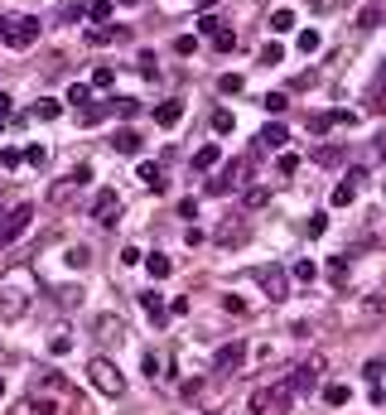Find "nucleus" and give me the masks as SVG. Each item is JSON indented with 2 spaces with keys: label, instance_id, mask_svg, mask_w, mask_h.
<instances>
[{
  "label": "nucleus",
  "instance_id": "nucleus-1",
  "mask_svg": "<svg viewBox=\"0 0 386 415\" xmlns=\"http://www.w3.org/2000/svg\"><path fill=\"white\" fill-rule=\"evenodd\" d=\"M39 20L34 15H0V44L5 49H29V44H39Z\"/></svg>",
  "mask_w": 386,
  "mask_h": 415
},
{
  "label": "nucleus",
  "instance_id": "nucleus-2",
  "mask_svg": "<svg viewBox=\"0 0 386 415\" xmlns=\"http://www.w3.org/2000/svg\"><path fill=\"white\" fill-rule=\"evenodd\" d=\"M87 382L102 391V396H111V401L126 396V377L116 372V362H111V358H92V362H87Z\"/></svg>",
  "mask_w": 386,
  "mask_h": 415
},
{
  "label": "nucleus",
  "instance_id": "nucleus-3",
  "mask_svg": "<svg viewBox=\"0 0 386 415\" xmlns=\"http://www.w3.org/2000/svg\"><path fill=\"white\" fill-rule=\"evenodd\" d=\"M290 382H280L276 391H256L251 396V415H290Z\"/></svg>",
  "mask_w": 386,
  "mask_h": 415
},
{
  "label": "nucleus",
  "instance_id": "nucleus-4",
  "mask_svg": "<svg viewBox=\"0 0 386 415\" xmlns=\"http://www.w3.org/2000/svg\"><path fill=\"white\" fill-rule=\"evenodd\" d=\"M29 222H34V203H20V208H10L5 222H0V247H10L15 237H25Z\"/></svg>",
  "mask_w": 386,
  "mask_h": 415
},
{
  "label": "nucleus",
  "instance_id": "nucleus-5",
  "mask_svg": "<svg viewBox=\"0 0 386 415\" xmlns=\"http://www.w3.org/2000/svg\"><path fill=\"white\" fill-rule=\"evenodd\" d=\"M20 280L25 276H15L10 285H0V319H20V314L29 309V295L20 290Z\"/></svg>",
  "mask_w": 386,
  "mask_h": 415
},
{
  "label": "nucleus",
  "instance_id": "nucleus-6",
  "mask_svg": "<svg viewBox=\"0 0 386 415\" xmlns=\"http://www.w3.org/2000/svg\"><path fill=\"white\" fill-rule=\"evenodd\" d=\"M87 179H92V165H78V169H68V179H58L54 189H49V203H63V198H73L78 189H83Z\"/></svg>",
  "mask_w": 386,
  "mask_h": 415
},
{
  "label": "nucleus",
  "instance_id": "nucleus-7",
  "mask_svg": "<svg viewBox=\"0 0 386 415\" xmlns=\"http://www.w3.org/2000/svg\"><path fill=\"white\" fill-rule=\"evenodd\" d=\"M256 285H261L271 300H285V295H290V276H285L280 266H261V271H256Z\"/></svg>",
  "mask_w": 386,
  "mask_h": 415
},
{
  "label": "nucleus",
  "instance_id": "nucleus-8",
  "mask_svg": "<svg viewBox=\"0 0 386 415\" xmlns=\"http://www.w3.org/2000/svg\"><path fill=\"white\" fill-rule=\"evenodd\" d=\"M116 213H121V198H116V189H97V198H92V222L111 227V222H116Z\"/></svg>",
  "mask_w": 386,
  "mask_h": 415
},
{
  "label": "nucleus",
  "instance_id": "nucleus-9",
  "mask_svg": "<svg viewBox=\"0 0 386 415\" xmlns=\"http://www.w3.org/2000/svg\"><path fill=\"white\" fill-rule=\"evenodd\" d=\"M242 362H247V343H222L213 353V372H237Z\"/></svg>",
  "mask_w": 386,
  "mask_h": 415
},
{
  "label": "nucleus",
  "instance_id": "nucleus-10",
  "mask_svg": "<svg viewBox=\"0 0 386 415\" xmlns=\"http://www.w3.org/2000/svg\"><path fill=\"white\" fill-rule=\"evenodd\" d=\"M319 372H324V358H309L295 367V377H290V391H309L314 382H319Z\"/></svg>",
  "mask_w": 386,
  "mask_h": 415
},
{
  "label": "nucleus",
  "instance_id": "nucleus-11",
  "mask_svg": "<svg viewBox=\"0 0 386 415\" xmlns=\"http://www.w3.org/2000/svg\"><path fill=\"white\" fill-rule=\"evenodd\" d=\"M179 121H184V102H179V97H169V102H160V107H155V126H179Z\"/></svg>",
  "mask_w": 386,
  "mask_h": 415
},
{
  "label": "nucleus",
  "instance_id": "nucleus-12",
  "mask_svg": "<svg viewBox=\"0 0 386 415\" xmlns=\"http://www.w3.org/2000/svg\"><path fill=\"white\" fill-rule=\"evenodd\" d=\"M111 145H116V155H131V160H136V155H140V145H145V140H140L136 131H131V126H121V131L111 136Z\"/></svg>",
  "mask_w": 386,
  "mask_h": 415
},
{
  "label": "nucleus",
  "instance_id": "nucleus-13",
  "mask_svg": "<svg viewBox=\"0 0 386 415\" xmlns=\"http://www.w3.org/2000/svg\"><path fill=\"white\" fill-rule=\"evenodd\" d=\"M136 179L145 184V189H155V194H165V174H160V165H150V160H140Z\"/></svg>",
  "mask_w": 386,
  "mask_h": 415
},
{
  "label": "nucleus",
  "instance_id": "nucleus-14",
  "mask_svg": "<svg viewBox=\"0 0 386 415\" xmlns=\"http://www.w3.org/2000/svg\"><path fill=\"white\" fill-rule=\"evenodd\" d=\"M121 39H126V29H121V25H102V29H87V44H97V49H102V44H121Z\"/></svg>",
  "mask_w": 386,
  "mask_h": 415
},
{
  "label": "nucleus",
  "instance_id": "nucleus-15",
  "mask_svg": "<svg viewBox=\"0 0 386 415\" xmlns=\"http://www.w3.org/2000/svg\"><path fill=\"white\" fill-rule=\"evenodd\" d=\"M261 150H280V145H285V140H290V131H285V126H280V121H271V126H266V131H261Z\"/></svg>",
  "mask_w": 386,
  "mask_h": 415
},
{
  "label": "nucleus",
  "instance_id": "nucleus-16",
  "mask_svg": "<svg viewBox=\"0 0 386 415\" xmlns=\"http://www.w3.org/2000/svg\"><path fill=\"white\" fill-rule=\"evenodd\" d=\"M34 116H39V121H58V116H63V102H54V97H39V102H34Z\"/></svg>",
  "mask_w": 386,
  "mask_h": 415
},
{
  "label": "nucleus",
  "instance_id": "nucleus-17",
  "mask_svg": "<svg viewBox=\"0 0 386 415\" xmlns=\"http://www.w3.org/2000/svg\"><path fill=\"white\" fill-rule=\"evenodd\" d=\"M140 309H145V314H150L155 324H165V300H160L155 290H150V295H140Z\"/></svg>",
  "mask_w": 386,
  "mask_h": 415
},
{
  "label": "nucleus",
  "instance_id": "nucleus-18",
  "mask_svg": "<svg viewBox=\"0 0 386 415\" xmlns=\"http://www.w3.org/2000/svg\"><path fill=\"white\" fill-rule=\"evenodd\" d=\"M218 160H222V150H218V145H203V150L193 155V169H218Z\"/></svg>",
  "mask_w": 386,
  "mask_h": 415
},
{
  "label": "nucleus",
  "instance_id": "nucleus-19",
  "mask_svg": "<svg viewBox=\"0 0 386 415\" xmlns=\"http://www.w3.org/2000/svg\"><path fill=\"white\" fill-rule=\"evenodd\" d=\"M145 266H150V276H155V280H169V271H174V261L160 256V251H155V256H145Z\"/></svg>",
  "mask_w": 386,
  "mask_h": 415
},
{
  "label": "nucleus",
  "instance_id": "nucleus-20",
  "mask_svg": "<svg viewBox=\"0 0 386 415\" xmlns=\"http://www.w3.org/2000/svg\"><path fill=\"white\" fill-rule=\"evenodd\" d=\"M63 102H68V107H78V111H83L87 102H92V87H87V83H73V87H68V97H63Z\"/></svg>",
  "mask_w": 386,
  "mask_h": 415
},
{
  "label": "nucleus",
  "instance_id": "nucleus-21",
  "mask_svg": "<svg viewBox=\"0 0 386 415\" xmlns=\"http://www.w3.org/2000/svg\"><path fill=\"white\" fill-rule=\"evenodd\" d=\"M63 261H68L73 271H87V261H92V251H87V247H68V251H63Z\"/></svg>",
  "mask_w": 386,
  "mask_h": 415
},
{
  "label": "nucleus",
  "instance_id": "nucleus-22",
  "mask_svg": "<svg viewBox=\"0 0 386 415\" xmlns=\"http://www.w3.org/2000/svg\"><path fill=\"white\" fill-rule=\"evenodd\" d=\"M295 29V10H276L271 15V34H290Z\"/></svg>",
  "mask_w": 386,
  "mask_h": 415
},
{
  "label": "nucleus",
  "instance_id": "nucleus-23",
  "mask_svg": "<svg viewBox=\"0 0 386 415\" xmlns=\"http://www.w3.org/2000/svg\"><path fill=\"white\" fill-rule=\"evenodd\" d=\"M121 319H111V314H102V319H97V338H121Z\"/></svg>",
  "mask_w": 386,
  "mask_h": 415
},
{
  "label": "nucleus",
  "instance_id": "nucleus-24",
  "mask_svg": "<svg viewBox=\"0 0 386 415\" xmlns=\"http://www.w3.org/2000/svg\"><path fill=\"white\" fill-rule=\"evenodd\" d=\"M319 49H324V34H319V29H304L300 34V54H319Z\"/></svg>",
  "mask_w": 386,
  "mask_h": 415
},
{
  "label": "nucleus",
  "instance_id": "nucleus-25",
  "mask_svg": "<svg viewBox=\"0 0 386 415\" xmlns=\"http://www.w3.org/2000/svg\"><path fill=\"white\" fill-rule=\"evenodd\" d=\"M213 49H218V54H232V49H237V34H232V29H218V34H213Z\"/></svg>",
  "mask_w": 386,
  "mask_h": 415
},
{
  "label": "nucleus",
  "instance_id": "nucleus-26",
  "mask_svg": "<svg viewBox=\"0 0 386 415\" xmlns=\"http://www.w3.org/2000/svg\"><path fill=\"white\" fill-rule=\"evenodd\" d=\"M353 198H358V184H353V179H348V184H338V189H333V203H338V208H348V203H353Z\"/></svg>",
  "mask_w": 386,
  "mask_h": 415
},
{
  "label": "nucleus",
  "instance_id": "nucleus-27",
  "mask_svg": "<svg viewBox=\"0 0 386 415\" xmlns=\"http://www.w3.org/2000/svg\"><path fill=\"white\" fill-rule=\"evenodd\" d=\"M83 10L97 20V25H107V20H111V0H92V5H83Z\"/></svg>",
  "mask_w": 386,
  "mask_h": 415
},
{
  "label": "nucleus",
  "instance_id": "nucleus-28",
  "mask_svg": "<svg viewBox=\"0 0 386 415\" xmlns=\"http://www.w3.org/2000/svg\"><path fill=\"white\" fill-rule=\"evenodd\" d=\"M218 87H222V97H237V92H242V73H222Z\"/></svg>",
  "mask_w": 386,
  "mask_h": 415
},
{
  "label": "nucleus",
  "instance_id": "nucleus-29",
  "mask_svg": "<svg viewBox=\"0 0 386 415\" xmlns=\"http://www.w3.org/2000/svg\"><path fill=\"white\" fill-rule=\"evenodd\" d=\"M295 280H304V285H314V276H319V266L314 261H295V271H290Z\"/></svg>",
  "mask_w": 386,
  "mask_h": 415
},
{
  "label": "nucleus",
  "instance_id": "nucleus-30",
  "mask_svg": "<svg viewBox=\"0 0 386 415\" xmlns=\"http://www.w3.org/2000/svg\"><path fill=\"white\" fill-rule=\"evenodd\" d=\"M111 83H116V68L102 63V68H92V83H87V87H111Z\"/></svg>",
  "mask_w": 386,
  "mask_h": 415
},
{
  "label": "nucleus",
  "instance_id": "nucleus-31",
  "mask_svg": "<svg viewBox=\"0 0 386 415\" xmlns=\"http://www.w3.org/2000/svg\"><path fill=\"white\" fill-rule=\"evenodd\" d=\"M261 107L271 111V116H280V111H285V92H266V97H261Z\"/></svg>",
  "mask_w": 386,
  "mask_h": 415
},
{
  "label": "nucleus",
  "instance_id": "nucleus-32",
  "mask_svg": "<svg viewBox=\"0 0 386 415\" xmlns=\"http://www.w3.org/2000/svg\"><path fill=\"white\" fill-rule=\"evenodd\" d=\"M329 126H333V111H319V116H309V131H314V136H324Z\"/></svg>",
  "mask_w": 386,
  "mask_h": 415
},
{
  "label": "nucleus",
  "instance_id": "nucleus-33",
  "mask_svg": "<svg viewBox=\"0 0 386 415\" xmlns=\"http://www.w3.org/2000/svg\"><path fill=\"white\" fill-rule=\"evenodd\" d=\"M218 29H222V20H218V15H198V34H208V39H213Z\"/></svg>",
  "mask_w": 386,
  "mask_h": 415
},
{
  "label": "nucleus",
  "instance_id": "nucleus-34",
  "mask_svg": "<svg viewBox=\"0 0 386 415\" xmlns=\"http://www.w3.org/2000/svg\"><path fill=\"white\" fill-rule=\"evenodd\" d=\"M107 111H111V102H97V107H83V121H87V126H92V121H102Z\"/></svg>",
  "mask_w": 386,
  "mask_h": 415
},
{
  "label": "nucleus",
  "instance_id": "nucleus-35",
  "mask_svg": "<svg viewBox=\"0 0 386 415\" xmlns=\"http://www.w3.org/2000/svg\"><path fill=\"white\" fill-rule=\"evenodd\" d=\"M324 401H329V406H343V401H348V387H338V382H333V387L324 391Z\"/></svg>",
  "mask_w": 386,
  "mask_h": 415
},
{
  "label": "nucleus",
  "instance_id": "nucleus-36",
  "mask_svg": "<svg viewBox=\"0 0 386 415\" xmlns=\"http://www.w3.org/2000/svg\"><path fill=\"white\" fill-rule=\"evenodd\" d=\"M20 155H25L29 165H44V160H49V150H44V145H29V150H20Z\"/></svg>",
  "mask_w": 386,
  "mask_h": 415
},
{
  "label": "nucleus",
  "instance_id": "nucleus-37",
  "mask_svg": "<svg viewBox=\"0 0 386 415\" xmlns=\"http://www.w3.org/2000/svg\"><path fill=\"white\" fill-rule=\"evenodd\" d=\"M0 165H5V169H20V165H25V155H20V150H0Z\"/></svg>",
  "mask_w": 386,
  "mask_h": 415
},
{
  "label": "nucleus",
  "instance_id": "nucleus-38",
  "mask_svg": "<svg viewBox=\"0 0 386 415\" xmlns=\"http://www.w3.org/2000/svg\"><path fill=\"white\" fill-rule=\"evenodd\" d=\"M324 232H329V218H324V213H314V218H309V237H324Z\"/></svg>",
  "mask_w": 386,
  "mask_h": 415
},
{
  "label": "nucleus",
  "instance_id": "nucleus-39",
  "mask_svg": "<svg viewBox=\"0 0 386 415\" xmlns=\"http://www.w3.org/2000/svg\"><path fill=\"white\" fill-rule=\"evenodd\" d=\"M68 348H73V338H68V333H54V338H49V353H68Z\"/></svg>",
  "mask_w": 386,
  "mask_h": 415
},
{
  "label": "nucleus",
  "instance_id": "nucleus-40",
  "mask_svg": "<svg viewBox=\"0 0 386 415\" xmlns=\"http://www.w3.org/2000/svg\"><path fill=\"white\" fill-rule=\"evenodd\" d=\"M280 58H285L280 44H266V49H261V63H280Z\"/></svg>",
  "mask_w": 386,
  "mask_h": 415
},
{
  "label": "nucleus",
  "instance_id": "nucleus-41",
  "mask_svg": "<svg viewBox=\"0 0 386 415\" xmlns=\"http://www.w3.org/2000/svg\"><path fill=\"white\" fill-rule=\"evenodd\" d=\"M266 198H271L266 189H247V208H266Z\"/></svg>",
  "mask_w": 386,
  "mask_h": 415
},
{
  "label": "nucleus",
  "instance_id": "nucleus-42",
  "mask_svg": "<svg viewBox=\"0 0 386 415\" xmlns=\"http://www.w3.org/2000/svg\"><path fill=\"white\" fill-rule=\"evenodd\" d=\"M377 15H382V10H377V5H367V10L358 15V25H362V29H372V25H377Z\"/></svg>",
  "mask_w": 386,
  "mask_h": 415
},
{
  "label": "nucleus",
  "instance_id": "nucleus-43",
  "mask_svg": "<svg viewBox=\"0 0 386 415\" xmlns=\"http://www.w3.org/2000/svg\"><path fill=\"white\" fill-rule=\"evenodd\" d=\"M314 160H319V165H338V145H324V150H319Z\"/></svg>",
  "mask_w": 386,
  "mask_h": 415
},
{
  "label": "nucleus",
  "instance_id": "nucleus-44",
  "mask_svg": "<svg viewBox=\"0 0 386 415\" xmlns=\"http://www.w3.org/2000/svg\"><path fill=\"white\" fill-rule=\"evenodd\" d=\"M329 276H333V280H343V276H348V256H333V266H329Z\"/></svg>",
  "mask_w": 386,
  "mask_h": 415
},
{
  "label": "nucleus",
  "instance_id": "nucleus-45",
  "mask_svg": "<svg viewBox=\"0 0 386 415\" xmlns=\"http://www.w3.org/2000/svg\"><path fill=\"white\" fill-rule=\"evenodd\" d=\"M213 131H218V136L222 131H232V111H218V116H213Z\"/></svg>",
  "mask_w": 386,
  "mask_h": 415
},
{
  "label": "nucleus",
  "instance_id": "nucleus-46",
  "mask_svg": "<svg viewBox=\"0 0 386 415\" xmlns=\"http://www.w3.org/2000/svg\"><path fill=\"white\" fill-rule=\"evenodd\" d=\"M111 107H116V102H111ZM116 111H121V116H136L140 102H136V97H121V107H116Z\"/></svg>",
  "mask_w": 386,
  "mask_h": 415
},
{
  "label": "nucleus",
  "instance_id": "nucleus-47",
  "mask_svg": "<svg viewBox=\"0 0 386 415\" xmlns=\"http://www.w3.org/2000/svg\"><path fill=\"white\" fill-rule=\"evenodd\" d=\"M276 169H280V174H295V169H300V160H295V155H280Z\"/></svg>",
  "mask_w": 386,
  "mask_h": 415
},
{
  "label": "nucleus",
  "instance_id": "nucleus-48",
  "mask_svg": "<svg viewBox=\"0 0 386 415\" xmlns=\"http://www.w3.org/2000/svg\"><path fill=\"white\" fill-rule=\"evenodd\" d=\"M160 367H165V362H160V358H155V353H150V358H145V377L155 382V377H160Z\"/></svg>",
  "mask_w": 386,
  "mask_h": 415
},
{
  "label": "nucleus",
  "instance_id": "nucleus-49",
  "mask_svg": "<svg viewBox=\"0 0 386 415\" xmlns=\"http://www.w3.org/2000/svg\"><path fill=\"white\" fill-rule=\"evenodd\" d=\"M222 309H227V314H247V305H242L237 295H227V300H222Z\"/></svg>",
  "mask_w": 386,
  "mask_h": 415
},
{
  "label": "nucleus",
  "instance_id": "nucleus-50",
  "mask_svg": "<svg viewBox=\"0 0 386 415\" xmlns=\"http://www.w3.org/2000/svg\"><path fill=\"white\" fill-rule=\"evenodd\" d=\"M5 116H10V97L0 92V121H5Z\"/></svg>",
  "mask_w": 386,
  "mask_h": 415
},
{
  "label": "nucleus",
  "instance_id": "nucleus-51",
  "mask_svg": "<svg viewBox=\"0 0 386 415\" xmlns=\"http://www.w3.org/2000/svg\"><path fill=\"white\" fill-rule=\"evenodd\" d=\"M121 5H140V0H121Z\"/></svg>",
  "mask_w": 386,
  "mask_h": 415
},
{
  "label": "nucleus",
  "instance_id": "nucleus-52",
  "mask_svg": "<svg viewBox=\"0 0 386 415\" xmlns=\"http://www.w3.org/2000/svg\"><path fill=\"white\" fill-rule=\"evenodd\" d=\"M0 396H5V382H0Z\"/></svg>",
  "mask_w": 386,
  "mask_h": 415
},
{
  "label": "nucleus",
  "instance_id": "nucleus-53",
  "mask_svg": "<svg viewBox=\"0 0 386 415\" xmlns=\"http://www.w3.org/2000/svg\"><path fill=\"white\" fill-rule=\"evenodd\" d=\"M382 189H386V179H382Z\"/></svg>",
  "mask_w": 386,
  "mask_h": 415
}]
</instances>
